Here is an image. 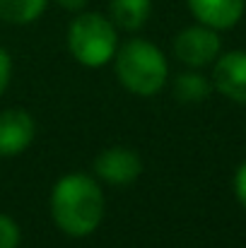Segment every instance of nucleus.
<instances>
[{
  "label": "nucleus",
  "instance_id": "nucleus-1",
  "mask_svg": "<svg viewBox=\"0 0 246 248\" xmlns=\"http://www.w3.org/2000/svg\"><path fill=\"white\" fill-rule=\"evenodd\" d=\"M51 215L68 236L92 234L104 217V193L87 173L63 176L51 193Z\"/></svg>",
  "mask_w": 246,
  "mask_h": 248
},
{
  "label": "nucleus",
  "instance_id": "nucleus-2",
  "mask_svg": "<svg viewBox=\"0 0 246 248\" xmlns=\"http://www.w3.org/2000/svg\"><path fill=\"white\" fill-rule=\"evenodd\" d=\"M116 75L128 92L138 96H152L166 84L169 68L164 53L155 44L133 39L116 51Z\"/></svg>",
  "mask_w": 246,
  "mask_h": 248
},
{
  "label": "nucleus",
  "instance_id": "nucleus-3",
  "mask_svg": "<svg viewBox=\"0 0 246 248\" xmlns=\"http://www.w3.org/2000/svg\"><path fill=\"white\" fill-rule=\"evenodd\" d=\"M116 31L114 24L94 12H84L75 17L68 27V51L70 56L87 65V68H101L106 65L116 53Z\"/></svg>",
  "mask_w": 246,
  "mask_h": 248
},
{
  "label": "nucleus",
  "instance_id": "nucleus-4",
  "mask_svg": "<svg viewBox=\"0 0 246 248\" xmlns=\"http://www.w3.org/2000/svg\"><path fill=\"white\" fill-rule=\"evenodd\" d=\"M220 46H222V41H220L217 31L205 24L186 27L174 39V53L188 68H203V65L213 63L220 53Z\"/></svg>",
  "mask_w": 246,
  "mask_h": 248
},
{
  "label": "nucleus",
  "instance_id": "nucleus-5",
  "mask_svg": "<svg viewBox=\"0 0 246 248\" xmlns=\"http://www.w3.org/2000/svg\"><path fill=\"white\" fill-rule=\"evenodd\" d=\"M94 171L111 186H128L140 176L143 159L128 147H109L94 159Z\"/></svg>",
  "mask_w": 246,
  "mask_h": 248
},
{
  "label": "nucleus",
  "instance_id": "nucleus-6",
  "mask_svg": "<svg viewBox=\"0 0 246 248\" xmlns=\"http://www.w3.org/2000/svg\"><path fill=\"white\" fill-rule=\"evenodd\" d=\"M36 135L34 118L22 108H7L0 113V155L15 157L22 155Z\"/></svg>",
  "mask_w": 246,
  "mask_h": 248
},
{
  "label": "nucleus",
  "instance_id": "nucleus-7",
  "mask_svg": "<svg viewBox=\"0 0 246 248\" xmlns=\"http://www.w3.org/2000/svg\"><path fill=\"white\" fill-rule=\"evenodd\" d=\"M213 84L220 94L246 104V51L225 53L213 70Z\"/></svg>",
  "mask_w": 246,
  "mask_h": 248
},
{
  "label": "nucleus",
  "instance_id": "nucleus-8",
  "mask_svg": "<svg viewBox=\"0 0 246 248\" xmlns=\"http://www.w3.org/2000/svg\"><path fill=\"white\" fill-rule=\"evenodd\" d=\"M196 19L210 29H230L244 15V0H186Z\"/></svg>",
  "mask_w": 246,
  "mask_h": 248
},
{
  "label": "nucleus",
  "instance_id": "nucleus-9",
  "mask_svg": "<svg viewBox=\"0 0 246 248\" xmlns=\"http://www.w3.org/2000/svg\"><path fill=\"white\" fill-rule=\"evenodd\" d=\"M152 12V0H111V17L123 29H140Z\"/></svg>",
  "mask_w": 246,
  "mask_h": 248
},
{
  "label": "nucleus",
  "instance_id": "nucleus-10",
  "mask_svg": "<svg viewBox=\"0 0 246 248\" xmlns=\"http://www.w3.org/2000/svg\"><path fill=\"white\" fill-rule=\"evenodd\" d=\"M46 10V0H0V19L10 24H29Z\"/></svg>",
  "mask_w": 246,
  "mask_h": 248
},
{
  "label": "nucleus",
  "instance_id": "nucleus-11",
  "mask_svg": "<svg viewBox=\"0 0 246 248\" xmlns=\"http://www.w3.org/2000/svg\"><path fill=\"white\" fill-rule=\"evenodd\" d=\"M174 92L181 101H200L210 94V82L198 73H183L176 78Z\"/></svg>",
  "mask_w": 246,
  "mask_h": 248
},
{
  "label": "nucleus",
  "instance_id": "nucleus-12",
  "mask_svg": "<svg viewBox=\"0 0 246 248\" xmlns=\"http://www.w3.org/2000/svg\"><path fill=\"white\" fill-rule=\"evenodd\" d=\"M19 246V227L12 217L0 215V248H17Z\"/></svg>",
  "mask_w": 246,
  "mask_h": 248
},
{
  "label": "nucleus",
  "instance_id": "nucleus-13",
  "mask_svg": "<svg viewBox=\"0 0 246 248\" xmlns=\"http://www.w3.org/2000/svg\"><path fill=\"white\" fill-rule=\"evenodd\" d=\"M10 78H12V58H10V53L0 46V94L7 89Z\"/></svg>",
  "mask_w": 246,
  "mask_h": 248
},
{
  "label": "nucleus",
  "instance_id": "nucleus-14",
  "mask_svg": "<svg viewBox=\"0 0 246 248\" xmlns=\"http://www.w3.org/2000/svg\"><path fill=\"white\" fill-rule=\"evenodd\" d=\"M234 193H237L239 202L246 207V162L239 166V171H237V176H234Z\"/></svg>",
  "mask_w": 246,
  "mask_h": 248
},
{
  "label": "nucleus",
  "instance_id": "nucleus-15",
  "mask_svg": "<svg viewBox=\"0 0 246 248\" xmlns=\"http://www.w3.org/2000/svg\"><path fill=\"white\" fill-rule=\"evenodd\" d=\"M66 10H82L87 5V0H58Z\"/></svg>",
  "mask_w": 246,
  "mask_h": 248
}]
</instances>
